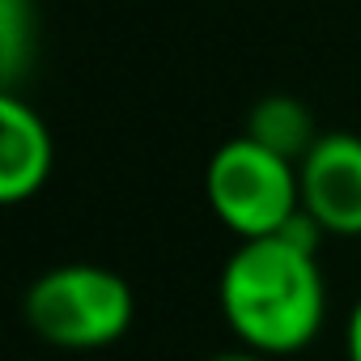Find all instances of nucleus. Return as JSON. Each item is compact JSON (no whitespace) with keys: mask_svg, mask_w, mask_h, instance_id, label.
<instances>
[{"mask_svg":"<svg viewBox=\"0 0 361 361\" xmlns=\"http://www.w3.org/2000/svg\"><path fill=\"white\" fill-rule=\"evenodd\" d=\"M319 251L272 234L230 251L217 276V306L230 336L264 357H293L310 348L327 323V281Z\"/></svg>","mask_w":361,"mask_h":361,"instance_id":"f257e3e1","label":"nucleus"},{"mask_svg":"<svg viewBox=\"0 0 361 361\" xmlns=\"http://www.w3.org/2000/svg\"><path fill=\"white\" fill-rule=\"evenodd\" d=\"M35 56V5L30 0H0V77L5 90H18Z\"/></svg>","mask_w":361,"mask_h":361,"instance_id":"0eeeda50","label":"nucleus"},{"mask_svg":"<svg viewBox=\"0 0 361 361\" xmlns=\"http://www.w3.org/2000/svg\"><path fill=\"white\" fill-rule=\"evenodd\" d=\"M247 136H255L259 145H268L272 153L289 157V161H302L319 132H314V115L302 98L293 94H268L251 106V119H247Z\"/></svg>","mask_w":361,"mask_h":361,"instance_id":"423d86ee","label":"nucleus"},{"mask_svg":"<svg viewBox=\"0 0 361 361\" xmlns=\"http://www.w3.org/2000/svg\"><path fill=\"white\" fill-rule=\"evenodd\" d=\"M209 361H272V357H264V353H255V348H226V353H213Z\"/></svg>","mask_w":361,"mask_h":361,"instance_id":"1a4fd4ad","label":"nucleus"},{"mask_svg":"<svg viewBox=\"0 0 361 361\" xmlns=\"http://www.w3.org/2000/svg\"><path fill=\"white\" fill-rule=\"evenodd\" d=\"M56 166V140L43 115L18 94H0V200L9 209L35 200Z\"/></svg>","mask_w":361,"mask_h":361,"instance_id":"39448f33","label":"nucleus"},{"mask_svg":"<svg viewBox=\"0 0 361 361\" xmlns=\"http://www.w3.org/2000/svg\"><path fill=\"white\" fill-rule=\"evenodd\" d=\"M26 327L64 353H98L128 336L136 319L132 285L102 264H60L30 281L22 298Z\"/></svg>","mask_w":361,"mask_h":361,"instance_id":"f03ea898","label":"nucleus"},{"mask_svg":"<svg viewBox=\"0 0 361 361\" xmlns=\"http://www.w3.org/2000/svg\"><path fill=\"white\" fill-rule=\"evenodd\" d=\"M302 213L336 238H361V136L327 132L298 161Z\"/></svg>","mask_w":361,"mask_h":361,"instance_id":"20e7f679","label":"nucleus"},{"mask_svg":"<svg viewBox=\"0 0 361 361\" xmlns=\"http://www.w3.org/2000/svg\"><path fill=\"white\" fill-rule=\"evenodd\" d=\"M204 200L238 243L272 238L302 213L298 161L272 153L268 145L243 132L209 157Z\"/></svg>","mask_w":361,"mask_h":361,"instance_id":"7ed1b4c3","label":"nucleus"},{"mask_svg":"<svg viewBox=\"0 0 361 361\" xmlns=\"http://www.w3.org/2000/svg\"><path fill=\"white\" fill-rule=\"evenodd\" d=\"M344 353H348V361H361V298L353 302L348 323H344Z\"/></svg>","mask_w":361,"mask_h":361,"instance_id":"6e6552de","label":"nucleus"}]
</instances>
